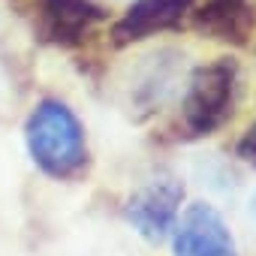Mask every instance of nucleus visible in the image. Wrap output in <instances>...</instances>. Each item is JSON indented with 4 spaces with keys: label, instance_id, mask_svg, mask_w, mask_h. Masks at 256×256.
<instances>
[{
    "label": "nucleus",
    "instance_id": "obj_1",
    "mask_svg": "<svg viewBox=\"0 0 256 256\" xmlns=\"http://www.w3.org/2000/svg\"><path fill=\"white\" fill-rule=\"evenodd\" d=\"M24 142L34 163L48 178L70 181L82 175V169L88 166L84 126L60 100H42L30 112L24 124Z\"/></svg>",
    "mask_w": 256,
    "mask_h": 256
},
{
    "label": "nucleus",
    "instance_id": "obj_2",
    "mask_svg": "<svg viewBox=\"0 0 256 256\" xmlns=\"http://www.w3.org/2000/svg\"><path fill=\"white\" fill-rule=\"evenodd\" d=\"M238 90V66L229 58L199 66L190 76V88L184 94V124L193 136H211L232 118Z\"/></svg>",
    "mask_w": 256,
    "mask_h": 256
},
{
    "label": "nucleus",
    "instance_id": "obj_3",
    "mask_svg": "<svg viewBox=\"0 0 256 256\" xmlns=\"http://www.w3.org/2000/svg\"><path fill=\"white\" fill-rule=\"evenodd\" d=\"M181 199H184V184L178 178H169V175L157 178L130 196V202H126V220L133 223V229L145 241L160 244L175 226Z\"/></svg>",
    "mask_w": 256,
    "mask_h": 256
},
{
    "label": "nucleus",
    "instance_id": "obj_4",
    "mask_svg": "<svg viewBox=\"0 0 256 256\" xmlns=\"http://www.w3.org/2000/svg\"><path fill=\"white\" fill-rule=\"evenodd\" d=\"M172 250L175 256H238L229 226L205 202L190 205L172 226Z\"/></svg>",
    "mask_w": 256,
    "mask_h": 256
},
{
    "label": "nucleus",
    "instance_id": "obj_5",
    "mask_svg": "<svg viewBox=\"0 0 256 256\" xmlns=\"http://www.w3.org/2000/svg\"><path fill=\"white\" fill-rule=\"evenodd\" d=\"M190 10H193V0H136L114 22L112 42L124 48V46L151 40L163 30H175Z\"/></svg>",
    "mask_w": 256,
    "mask_h": 256
},
{
    "label": "nucleus",
    "instance_id": "obj_6",
    "mask_svg": "<svg viewBox=\"0 0 256 256\" xmlns=\"http://www.w3.org/2000/svg\"><path fill=\"white\" fill-rule=\"evenodd\" d=\"M193 12V30L214 42L247 46L256 30V4L253 0H205Z\"/></svg>",
    "mask_w": 256,
    "mask_h": 256
},
{
    "label": "nucleus",
    "instance_id": "obj_7",
    "mask_svg": "<svg viewBox=\"0 0 256 256\" xmlns=\"http://www.w3.org/2000/svg\"><path fill=\"white\" fill-rule=\"evenodd\" d=\"M106 18V10L94 0H40V34L54 46H78L94 24Z\"/></svg>",
    "mask_w": 256,
    "mask_h": 256
},
{
    "label": "nucleus",
    "instance_id": "obj_8",
    "mask_svg": "<svg viewBox=\"0 0 256 256\" xmlns=\"http://www.w3.org/2000/svg\"><path fill=\"white\" fill-rule=\"evenodd\" d=\"M235 151H238V157H241L247 166L256 169V124L247 126V133L238 139V148H235Z\"/></svg>",
    "mask_w": 256,
    "mask_h": 256
},
{
    "label": "nucleus",
    "instance_id": "obj_9",
    "mask_svg": "<svg viewBox=\"0 0 256 256\" xmlns=\"http://www.w3.org/2000/svg\"><path fill=\"white\" fill-rule=\"evenodd\" d=\"M250 214H253V217H256V196H253V199H250Z\"/></svg>",
    "mask_w": 256,
    "mask_h": 256
}]
</instances>
